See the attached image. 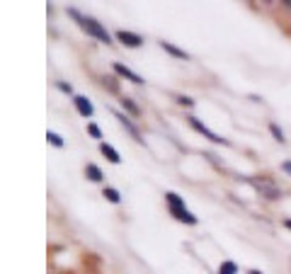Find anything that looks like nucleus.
Here are the masks:
<instances>
[{"label":"nucleus","mask_w":291,"mask_h":274,"mask_svg":"<svg viewBox=\"0 0 291 274\" xmlns=\"http://www.w3.org/2000/svg\"><path fill=\"white\" fill-rule=\"evenodd\" d=\"M282 170H284V172H289V175H291V160H287V163L282 165Z\"/></svg>","instance_id":"17"},{"label":"nucleus","mask_w":291,"mask_h":274,"mask_svg":"<svg viewBox=\"0 0 291 274\" xmlns=\"http://www.w3.org/2000/svg\"><path fill=\"white\" fill-rule=\"evenodd\" d=\"M284 5H287V7H291V0H284Z\"/></svg>","instance_id":"19"},{"label":"nucleus","mask_w":291,"mask_h":274,"mask_svg":"<svg viewBox=\"0 0 291 274\" xmlns=\"http://www.w3.org/2000/svg\"><path fill=\"white\" fill-rule=\"evenodd\" d=\"M114 117H117V119H119V124H122V126H124V129H126V131H129V134H131V136L136 138V141H139V143H144V138H141V131H139V129H136V126H134V124H131V122H129V117H124V114H119V112H117V114H114Z\"/></svg>","instance_id":"5"},{"label":"nucleus","mask_w":291,"mask_h":274,"mask_svg":"<svg viewBox=\"0 0 291 274\" xmlns=\"http://www.w3.org/2000/svg\"><path fill=\"white\" fill-rule=\"evenodd\" d=\"M85 172H87V177H90L92 182H102V170H100L97 165H92V163H87V168H85Z\"/></svg>","instance_id":"9"},{"label":"nucleus","mask_w":291,"mask_h":274,"mask_svg":"<svg viewBox=\"0 0 291 274\" xmlns=\"http://www.w3.org/2000/svg\"><path fill=\"white\" fill-rule=\"evenodd\" d=\"M73 102H75V109L85 117V119H90L92 117V112H95V107H92V102L87 100V97H83V95H75L73 97Z\"/></svg>","instance_id":"3"},{"label":"nucleus","mask_w":291,"mask_h":274,"mask_svg":"<svg viewBox=\"0 0 291 274\" xmlns=\"http://www.w3.org/2000/svg\"><path fill=\"white\" fill-rule=\"evenodd\" d=\"M284 226H287V228L291 231V218H287V221H284Z\"/></svg>","instance_id":"18"},{"label":"nucleus","mask_w":291,"mask_h":274,"mask_svg":"<svg viewBox=\"0 0 291 274\" xmlns=\"http://www.w3.org/2000/svg\"><path fill=\"white\" fill-rule=\"evenodd\" d=\"M68 15H71L73 20L80 24V29H83V32H87L90 37H95V39H97V42H102V44H112L109 32H107V29H104V27H102L95 17H85V15H80L78 10H73V7L68 10Z\"/></svg>","instance_id":"1"},{"label":"nucleus","mask_w":291,"mask_h":274,"mask_svg":"<svg viewBox=\"0 0 291 274\" xmlns=\"http://www.w3.org/2000/svg\"><path fill=\"white\" fill-rule=\"evenodd\" d=\"M114 70H117L119 75H124V78H129V80H131V83H136V85H141V83H144L139 73H134V70H131V68H126V66H122V63H114Z\"/></svg>","instance_id":"7"},{"label":"nucleus","mask_w":291,"mask_h":274,"mask_svg":"<svg viewBox=\"0 0 291 274\" xmlns=\"http://www.w3.org/2000/svg\"><path fill=\"white\" fill-rule=\"evenodd\" d=\"M122 105H124V109H129L131 114H136V117L141 114V109H139V107H136V105H134L131 100H126V97H124V100H122Z\"/></svg>","instance_id":"12"},{"label":"nucleus","mask_w":291,"mask_h":274,"mask_svg":"<svg viewBox=\"0 0 291 274\" xmlns=\"http://www.w3.org/2000/svg\"><path fill=\"white\" fill-rule=\"evenodd\" d=\"M46 138H49V141H51L56 148H61V146H63V138L59 136V134H54V131H49V134H46Z\"/></svg>","instance_id":"14"},{"label":"nucleus","mask_w":291,"mask_h":274,"mask_svg":"<svg viewBox=\"0 0 291 274\" xmlns=\"http://www.w3.org/2000/svg\"><path fill=\"white\" fill-rule=\"evenodd\" d=\"M270 131L274 134V138H277L279 143H284V141H287V138H284V131H282V129H279L277 124H272V126H270Z\"/></svg>","instance_id":"13"},{"label":"nucleus","mask_w":291,"mask_h":274,"mask_svg":"<svg viewBox=\"0 0 291 274\" xmlns=\"http://www.w3.org/2000/svg\"><path fill=\"white\" fill-rule=\"evenodd\" d=\"M100 150H102V155H104L109 163H114V165H119V163H122V155H119V153H117L109 143H100Z\"/></svg>","instance_id":"6"},{"label":"nucleus","mask_w":291,"mask_h":274,"mask_svg":"<svg viewBox=\"0 0 291 274\" xmlns=\"http://www.w3.org/2000/svg\"><path fill=\"white\" fill-rule=\"evenodd\" d=\"M160 46H163V49H165L167 54H172L175 59H187V54H185L182 49H177V46H172L170 42H160Z\"/></svg>","instance_id":"8"},{"label":"nucleus","mask_w":291,"mask_h":274,"mask_svg":"<svg viewBox=\"0 0 291 274\" xmlns=\"http://www.w3.org/2000/svg\"><path fill=\"white\" fill-rule=\"evenodd\" d=\"M104 197H107V199H109L112 204H119V202H122L119 192H117V190H112V187H107V190H104Z\"/></svg>","instance_id":"11"},{"label":"nucleus","mask_w":291,"mask_h":274,"mask_svg":"<svg viewBox=\"0 0 291 274\" xmlns=\"http://www.w3.org/2000/svg\"><path fill=\"white\" fill-rule=\"evenodd\" d=\"M250 274H262V272H257V270H252V272H250Z\"/></svg>","instance_id":"20"},{"label":"nucleus","mask_w":291,"mask_h":274,"mask_svg":"<svg viewBox=\"0 0 291 274\" xmlns=\"http://www.w3.org/2000/svg\"><path fill=\"white\" fill-rule=\"evenodd\" d=\"M189 124H192V129H197L199 134H204V136L209 138V141H214V143H226V141H223L221 136H216V134H214L211 129H207V126H204V124H202V122H199L197 117H189Z\"/></svg>","instance_id":"4"},{"label":"nucleus","mask_w":291,"mask_h":274,"mask_svg":"<svg viewBox=\"0 0 291 274\" xmlns=\"http://www.w3.org/2000/svg\"><path fill=\"white\" fill-rule=\"evenodd\" d=\"M218 274H238V265H235V262H223Z\"/></svg>","instance_id":"10"},{"label":"nucleus","mask_w":291,"mask_h":274,"mask_svg":"<svg viewBox=\"0 0 291 274\" xmlns=\"http://www.w3.org/2000/svg\"><path fill=\"white\" fill-rule=\"evenodd\" d=\"M117 39H119L124 46H131V49H139V46L144 44V39H141L139 34H134V32H126V29H119V32H117Z\"/></svg>","instance_id":"2"},{"label":"nucleus","mask_w":291,"mask_h":274,"mask_svg":"<svg viewBox=\"0 0 291 274\" xmlns=\"http://www.w3.org/2000/svg\"><path fill=\"white\" fill-rule=\"evenodd\" d=\"M59 90H63V92H68V95L73 92V87L71 85H66V83H59Z\"/></svg>","instance_id":"16"},{"label":"nucleus","mask_w":291,"mask_h":274,"mask_svg":"<svg viewBox=\"0 0 291 274\" xmlns=\"http://www.w3.org/2000/svg\"><path fill=\"white\" fill-rule=\"evenodd\" d=\"M87 131H90V134H92L95 138H102V134H100V129H97L95 124H87Z\"/></svg>","instance_id":"15"}]
</instances>
